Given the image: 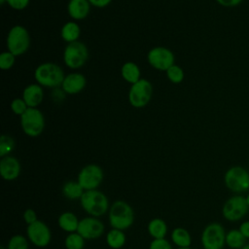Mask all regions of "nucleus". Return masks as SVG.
Returning a JSON list of instances; mask_svg holds the SVG:
<instances>
[{
	"label": "nucleus",
	"mask_w": 249,
	"mask_h": 249,
	"mask_svg": "<svg viewBox=\"0 0 249 249\" xmlns=\"http://www.w3.org/2000/svg\"><path fill=\"white\" fill-rule=\"evenodd\" d=\"M89 57L87 46L79 41L68 43L63 52V60L67 67L71 69L81 68Z\"/></svg>",
	"instance_id": "9"
},
{
	"label": "nucleus",
	"mask_w": 249,
	"mask_h": 249,
	"mask_svg": "<svg viewBox=\"0 0 249 249\" xmlns=\"http://www.w3.org/2000/svg\"><path fill=\"white\" fill-rule=\"evenodd\" d=\"M112 0H89V4L96 8H104L111 3Z\"/></svg>",
	"instance_id": "38"
},
{
	"label": "nucleus",
	"mask_w": 249,
	"mask_h": 249,
	"mask_svg": "<svg viewBox=\"0 0 249 249\" xmlns=\"http://www.w3.org/2000/svg\"><path fill=\"white\" fill-rule=\"evenodd\" d=\"M20 173V163L13 156L3 157L0 160V174L6 181L16 180Z\"/></svg>",
	"instance_id": "15"
},
{
	"label": "nucleus",
	"mask_w": 249,
	"mask_h": 249,
	"mask_svg": "<svg viewBox=\"0 0 249 249\" xmlns=\"http://www.w3.org/2000/svg\"><path fill=\"white\" fill-rule=\"evenodd\" d=\"M104 225L97 217H85L80 220L77 232L85 239H95L104 232Z\"/></svg>",
	"instance_id": "14"
},
{
	"label": "nucleus",
	"mask_w": 249,
	"mask_h": 249,
	"mask_svg": "<svg viewBox=\"0 0 249 249\" xmlns=\"http://www.w3.org/2000/svg\"><path fill=\"white\" fill-rule=\"evenodd\" d=\"M44 91L39 84L28 85L22 91V98L30 108H36L43 100Z\"/></svg>",
	"instance_id": "17"
},
{
	"label": "nucleus",
	"mask_w": 249,
	"mask_h": 249,
	"mask_svg": "<svg viewBox=\"0 0 249 249\" xmlns=\"http://www.w3.org/2000/svg\"><path fill=\"white\" fill-rule=\"evenodd\" d=\"M30 46V36L22 25L13 26L7 36V48L16 56L23 54Z\"/></svg>",
	"instance_id": "8"
},
{
	"label": "nucleus",
	"mask_w": 249,
	"mask_h": 249,
	"mask_svg": "<svg viewBox=\"0 0 249 249\" xmlns=\"http://www.w3.org/2000/svg\"><path fill=\"white\" fill-rule=\"evenodd\" d=\"M62 68L53 62H45L37 66L34 72V78L40 86L47 88H57L62 85L64 80Z\"/></svg>",
	"instance_id": "3"
},
{
	"label": "nucleus",
	"mask_w": 249,
	"mask_h": 249,
	"mask_svg": "<svg viewBox=\"0 0 249 249\" xmlns=\"http://www.w3.org/2000/svg\"><path fill=\"white\" fill-rule=\"evenodd\" d=\"M1 249H7V248H5L4 246H1Z\"/></svg>",
	"instance_id": "43"
},
{
	"label": "nucleus",
	"mask_w": 249,
	"mask_h": 249,
	"mask_svg": "<svg viewBox=\"0 0 249 249\" xmlns=\"http://www.w3.org/2000/svg\"><path fill=\"white\" fill-rule=\"evenodd\" d=\"M80 26L77 22L75 21H68L66 22L62 28H61V38L67 42V43H72L75 41H78V38L80 37Z\"/></svg>",
	"instance_id": "24"
},
{
	"label": "nucleus",
	"mask_w": 249,
	"mask_h": 249,
	"mask_svg": "<svg viewBox=\"0 0 249 249\" xmlns=\"http://www.w3.org/2000/svg\"><path fill=\"white\" fill-rule=\"evenodd\" d=\"M15 140L12 136L3 134L0 139V157H6L8 156L15 148Z\"/></svg>",
	"instance_id": "28"
},
{
	"label": "nucleus",
	"mask_w": 249,
	"mask_h": 249,
	"mask_svg": "<svg viewBox=\"0 0 249 249\" xmlns=\"http://www.w3.org/2000/svg\"><path fill=\"white\" fill-rule=\"evenodd\" d=\"M20 125L26 135L37 137L45 128V117L39 109L28 107L20 116Z\"/></svg>",
	"instance_id": "5"
},
{
	"label": "nucleus",
	"mask_w": 249,
	"mask_h": 249,
	"mask_svg": "<svg viewBox=\"0 0 249 249\" xmlns=\"http://www.w3.org/2000/svg\"><path fill=\"white\" fill-rule=\"evenodd\" d=\"M241 249H249V243H246Z\"/></svg>",
	"instance_id": "40"
},
{
	"label": "nucleus",
	"mask_w": 249,
	"mask_h": 249,
	"mask_svg": "<svg viewBox=\"0 0 249 249\" xmlns=\"http://www.w3.org/2000/svg\"><path fill=\"white\" fill-rule=\"evenodd\" d=\"M226 188L234 195L249 192V171L240 165L230 167L224 175Z\"/></svg>",
	"instance_id": "4"
},
{
	"label": "nucleus",
	"mask_w": 249,
	"mask_h": 249,
	"mask_svg": "<svg viewBox=\"0 0 249 249\" xmlns=\"http://www.w3.org/2000/svg\"><path fill=\"white\" fill-rule=\"evenodd\" d=\"M122 77L129 84H134L140 80V69L138 65L132 61H128L123 64L121 69Z\"/></svg>",
	"instance_id": "21"
},
{
	"label": "nucleus",
	"mask_w": 249,
	"mask_h": 249,
	"mask_svg": "<svg viewBox=\"0 0 249 249\" xmlns=\"http://www.w3.org/2000/svg\"><path fill=\"white\" fill-rule=\"evenodd\" d=\"M106 242L112 249H120L125 243V234L121 230L112 229L106 234Z\"/></svg>",
	"instance_id": "26"
},
{
	"label": "nucleus",
	"mask_w": 249,
	"mask_h": 249,
	"mask_svg": "<svg viewBox=\"0 0 249 249\" xmlns=\"http://www.w3.org/2000/svg\"><path fill=\"white\" fill-rule=\"evenodd\" d=\"M103 180L102 168L94 163H89L84 166L79 174L77 181L85 191L96 190Z\"/></svg>",
	"instance_id": "11"
},
{
	"label": "nucleus",
	"mask_w": 249,
	"mask_h": 249,
	"mask_svg": "<svg viewBox=\"0 0 249 249\" xmlns=\"http://www.w3.org/2000/svg\"><path fill=\"white\" fill-rule=\"evenodd\" d=\"M218 4H220L223 7L227 8H232L238 6L243 0H216Z\"/></svg>",
	"instance_id": "36"
},
{
	"label": "nucleus",
	"mask_w": 249,
	"mask_h": 249,
	"mask_svg": "<svg viewBox=\"0 0 249 249\" xmlns=\"http://www.w3.org/2000/svg\"><path fill=\"white\" fill-rule=\"evenodd\" d=\"M28 106L23 100V98H15L11 103V109L16 115L21 116L26 110Z\"/></svg>",
	"instance_id": "32"
},
{
	"label": "nucleus",
	"mask_w": 249,
	"mask_h": 249,
	"mask_svg": "<svg viewBox=\"0 0 249 249\" xmlns=\"http://www.w3.org/2000/svg\"><path fill=\"white\" fill-rule=\"evenodd\" d=\"M226 233L220 223L213 222L205 226L200 238L203 249H223L226 245Z\"/></svg>",
	"instance_id": "7"
},
{
	"label": "nucleus",
	"mask_w": 249,
	"mask_h": 249,
	"mask_svg": "<svg viewBox=\"0 0 249 249\" xmlns=\"http://www.w3.org/2000/svg\"><path fill=\"white\" fill-rule=\"evenodd\" d=\"M5 2H7V0H0V4L3 5Z\"/></svg>",
	"instance_id": "42"
},
{
	"label": "nucleus",
	"mask_w": 249,
	"mask_h": 249,
	"mask_svg": "<svg viewBox=\"0 0 249 249\" xmlns=\"http://www.w3.org/2000/svg\"><path fill=\"white\" fill-rule=\"evenodd\" d=\"M244 196H245L246 202H247V204H248V206H249V192H247V193H246V195H245Z\"/></svg>",
	"instance_id": "39"
},
{
	"label": "nucleus",
	"mask_w": 249,
	"mask_h": 249,
	"mask_svg": "<svg viewBox=\"0 0 249 249\" xmlns=\"http://www.w3.org/2000/svg\"><path fill=\"white\" fill-rule=\"evenodd\" d=\"M149 64L160 71H166L174 64L173 53L164 47H155L147 54Z\"/></svg>",
	"instance_id": "12"
},
{
	"label": "nucleus",
	"mask_w": 249,
	"mask_h": 249,
	"mask_svg": "<svg viewBox=\"0 0 249 249\" xmlns=\"http://www.w3.org/2000/svg\"><path fill=\"white\" fill-rule=\"evenodd\" d=\"M249 206L243 195L230 196L222 207V215L229 222H238L248 213Z\"/></svg>",
	"instance_id": "6"
},
{
	"label": "nucleus",
	"mask_w": 249,
	"mask_h": 249,
	"mask_svg": "<svg viewBox=\"0 0 249 249\" xmlns=\"http://www.w3.org/2000/svg\"><path fill=\"white\" fill-rule=\"evenodd\" d=\"M80 220H78L77 216L72 212H63L60 214L57 220V224L61 230L67 231L69 233L77 231Z\"/></svg>",
	"instance_id": "19"
},
{
	"label": "nucleus",
	"mask_w": 249,
	"mask_h": 249,
	"mask_svg": "<svg viewBox=\"0 0 249 249\" xmlns=\"http://www.w3.org/2000/svg\"><path fill=\"white\" fill-rule=\"evenodd\" d=\"M22 217H23L24 222H25L27 225L33 224V223H35V222L38 220V219H37V214H36V212H35L33 209H31V208L26 209V210L23 212Z\"/></svg>",
	"instance_id": "35"
},
{
	"label": "nucleus",
	"mask_w": 249,
	"mask_h": 249,
	"mask_svg": "<svg viewBox=\"0 0 249 249\" xmlns=\"http://www.w3.org/2000/svg\"><path fill=\"white\" fill-rule=\"evenodd\" d=\"M177 249H196V248H191V247H184V248H177Z\"/></svg>",
	"instance_id": "41"
},
{
	"label": "nucleus",
	"mask_w": 249,
	"mask_h": 249,
	"mask_svg": "<svg viewBox=\"0 0 249 249\" xmlns=\"http://www.w3.org/2000/svg\"><path fill=\"white\" fill-rule=\"evenodd\" d=\"M90 11V4L89 0H69L67 5V12L74 19H84L88 17Z\"/></svg>",
	"instance_id": "18"
},
{
	"label": "nucleus",
	"mask_w": 249,
	"mask_h": 249,
	"mask_svg": "<svg viewBox=\"0 0 249 249\" xmlns=\"http://www.w3.org/2000/svg\"><path fill=\"white\" fill-rule=\"evenodd\" d=\"M85 190L78 181H68L62 186V194L68 199H80Z\"/></svg>",
	"instance_id": "25"
},
{
	"label": "nucleus",
	"mask_w": 249,
	"mask_h": 249,
	"mask_svg": "<svg viewBox=\"0 0 249 249\" xmlns=\"http://www.w3.org/2000/svg\"><path fill=\"white\" fill-rule=\"evenodd\" d=\"M134 221L132 207L124 200L114 201L109 208V224L112 229L126 230L130 228Z\"/></svg>",
	"instance_id": "1"
},
{
	"label": "nucleus",
	"mask_w": 249,
	"mask_h": 249,
	"mask_svg": "<svg viewBox=\"0 0 249 249\" xmlns=\"http://www.w3.org/2000/svg\"><path fill=\"white\" fill-rule=\"evenodd\" d=\"M171 240L178 248L191 247L192 237L190 232L184 228H175L171 232Z\"/></svg>",
	"instance_id": "22"
},
{
	"label": "nucleus",
	"mask_w": 249,
	"mask_h": 249,
	"mask_svg": "<svg viewBox=\"0 0 249 249\" xmlns=\"http://www.w3.org/2000/svg\"><path fill=\"white\" fill-rule=\"evenodd\" d=\"M166 76L173 84H180L184 79V71L180 66L173 64L166 70Z\"/></svg>",
	"instance_id": "29"
},
{
	"label": "nucleus",
	"mask_w": 249,
	"mask_h": 249,
	"mask_svg": "<svg viewBox=\"0 0 249 249\" xmlns=\"http://www.w3.org/2000/svg\"><path fill=\"white\" fill-rule=\"evenodd\" d=\"M147 230L154 239H160L164 238L167 233V225L162 219L154 218L149 222Z\"/></svg>",
	"instance_id": "20"
},
{
	"label": "nucleus",
	"mask_w": 249,
	"mask_h": 249,
	"mask_svg": "<svg viewBox=\"0 0 249 249\" xmlns=\"http://www.w3.org/2000/svg\"><path fill=\"white\" fill-rule=\"evenodd\" d=\"M153 86L146 79H140L132 84L128 91V101L135 108L145 107L151 100Z\"/></svg>",
	"instance_id": "10"
},
{
	"label": "nucleus",
	"mask_w": 249,
	"mask_h": 249,
	"mask_svg": "<svg viewBox=\"0 0 249 249\" xmlns=\"http://www.w3.org/2000/svg\"><path fill=\"white\" fill-rule=\"evenodd\" d=\"M16 62V55L11 52H3L0 54V68L2 70L11 69Z\"/></svg>",
	"instance_id": "31"
},
{
	"label": "nucleus",
	"mask_w": 249,
	"mask_h": 249,
	"mask_svg": "<svg viewBox=\"0 0 249 249\" xmlns=\"http://www.w3.org/2000/svg\"><path fill=\"white\" fill-rule=\"evenodd\" d=\"M238 229H232L226 233V245L231 249H241L247 242Z\"/></svg>",
	"instance_id": "23"
},
{
	"label": "nucleus",
	"mask_w": 249,
	"mask_h": 249,
	"mask_svg": "<svg viewBox=\"0 0 249 249\" xmlns=\"http://www.w3.org/2000/svg\"><path fill=\"white\" fill-rule=\"evenodd\" d=\"M26 234L31 241L37 247H46L49 245L52 239V232L50 228L44 222L37 220L35 223L27 225Z\"/></svg>",
	"instance_id": "13"
},
{
	"label": "nucleus",
	"mask_w": 249,
	"mask_h": 249,
	"mask_svg": "<svg viewBox=\"0 0 249 249\" xmlns=\"http://www.w3.org/2000/svg\"><path fill=\"white\" fill-rule=\"evenodd\" d=\"M87 85L86 77L81 73H70L64 77L62 82V90L68 94L81 92Z\"/></svg>",
	"instance_id": "16"
},
{
	"label": "nucleus",
	"mask_w": 249,
	"mask_h": 249,
	"mask_svg": "<svg viewBox=\"0 0 249 249\" xmlns=\"http://www.w3.org/2000/svg\"><path fill=\"white\" fill-rule=\"evenodd\" d=\"M85 238L79 234L77 231L69 233L65 240L64 245L66 249H84L85 246Z\"/></svg>",
	"instance_id": "27"
},
{
	"label": "nucleus",
	"mask_w": 249,
	"mask_h": 249,
	"mask_svg": "<svg viewBox=\"0 0 249 249\" xmlns=\"http://www.w3.org/2000/svg\"><path fill=\"white\" fill-rule=\"evenodd\" d=\"M149 249H173L170 242L165 238L153 239L150 243Z\"/></svg>",
	"instance_id": "33"
},
{
	"label": "nucleus",
	"mask_w": 249,
	"mask_h": 249,
	"mask_svg": "<svg viewBox=\"0 0 249 249\" xmlns=\"http://www.w3.org/2000/svg\"><path fill=\"white\" fill-rule=\"evenodd\" d=\"M82 208L92 217H100L109 210V200L100 191H85L80 198Z\"/></svg>",
	"instance_id": "2"
},
{
	"label": "nucleus",
	"mask_w": 249,
	"mask_h": 249,
	"mask_svg": "<svg viewBox=\"0 0 249 249\" xmlns=\"http://www.w3.org/2000/svg\"><path fill=\"white\" fill-rule=\"evenodd\" d=\"M7 249H28V241L23 235L16 234L10 238Z\"/></svg>",
	"instance_id": "30"
},
{
	"label": "nucleus",
	"mask_w": 249,
	"mask_h": 249,
	"mask_svg": "<svg viewBox=\"0 0 249 249\" xmlns=\"http://www.w3.org/2000/svg\"><path fill=\"white\" fill-rule=\"evenodd\" d=\"M29 1L30 0H7V3L15 10H23L28 6Z\"/></svg>",
	"instance_id": "34"
},
{
	"label": "nucleus",
	"mask_w": 249,
	"mask_h": 249,
	"mask_svg": "<svg viewBox=\"0 0 249 249\" xmlns=\"http://www.w3.org/2000/svg\"><path fill=\"white\" fill-rule=\"evenodd\" d=\"M238 230L240 231V232L243 234V236H244L246 239H249V220L243 221V222L239 225Z\"/></svg>",
	"instance_id": "37"
}]
</instances>
